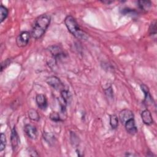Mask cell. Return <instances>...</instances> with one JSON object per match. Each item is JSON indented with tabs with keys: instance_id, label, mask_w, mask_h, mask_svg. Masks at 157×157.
<instances>
[{
	"instance_id": "d4e9b609",
	"label": "cell",
	"mask_w": 157,
	"mask_h": 157,
	"mask_svg": "<svg viewBox=\"0 0 157 157\" xmlns=\"http://www.w3.org/2000/svg\"><path fill=\"white\" fill-rule=\"evenodd\" d=\"M102 2H103V3H105V4H110V3H112V2H113V1H102Z\"/></svg>"
},
{
	"instance_id": "ac0fdd59",
	"label": "cell",
	"mask_w": 157,
	"mask_h": 157,
	"mask_svg": "<svg viewBox=\"0 0 157 157\" xmlns=\"http://www.w3.org/2000/svg\"><path fill=\"white\" fill-rule=\"evenodd\" d=\"M149 34L152 37V38H156V20H154L149 28Z\"/></svg>"
},
{
	"instance_id": "3957f363",
	"label": "cell",
	"mask_w": 157,
	"mask_h": 157,
	"mask_svg": "<svg viewBox=\"0 0 157 157\" xmlns=\"http://www.w3.org/2000/svg\"><path fill=\"white\" fill-rule=\"evenodd\" d=\"M31 34L28 31H22L16 39V44L18 47H25L28 44Z\"/></svg>"
},
{
	"instance_id": "4fadbf2b",
	"label": "cell",
	"mask_w": 157,
	"mask_h": 157,
	"mask_svg": "<svg viewBox=\"0 0 157 157\" xmlns=\"http://www.w3.org/2000/svg\"><path fill=\"white\" fill-rule=\"evenodd\" d=\"M61 98L67 105L71 102L72 96L68 90L63 89L61 91Z\"/></svg>"
},
{
	"instance_id": "9a60e30c",
	"label": "cell",
	"mask_w": 157,
	"mask_h": 157,
	"mask_svg": "<svg viewBox=\"0 0 157 157\" xmlns=\"http://www.w3.org/2000/svg\"><path fill=\"white\" fill-rule=\"evenodd\" d=\"M28 114L29 118L33 121H37L40 119V116H39L37 111L35 109H29L28 112Z\"/></svg>"
},
{
	"instance_id": "5bb4252c",
	"label": "cell",
	"mask_w": 157,
	"mask_h": 157,
	"mask_svg": "<svg viewBox=\"0 0 157 157\" xmlns=\"http://www.w3.org/2000/svg\"><path fill=\"white\" fill-rule=\"evenodd\" d=\"M139 7L143 11H148L151 7V2L149 1H139Z\"/></svg>"
},
{
	"instance_id": "ba28073f",
	"label": "cell",
	"mask_w": 157,
	"mask_h": 157,
	"mask_svg": "<svg viewBox=\"0 0 157 157\" xmlns=\"http://www.w3.org/2000/svg\"><path fill=\"white\" fill-rule=\"evenodd\" d=\"M10 142L12 145V148L13 151H15L17 148L19 144V138L18 136V133L16 129L15 126H14L11 130L10 134Z\"/></svg>"
},
{
	"instance_id": "277c9868",
	"label": "cell",
	"mask_w": 157,
	"mask_h": 157,
	"mask_svg": "<svg viewBox=\"0 0 157 157\" xmlns=\"http://www.w3.org/2000/svg\"><path fill=\"white\" fill-rule=\"evenodd\" d=\"M46 82L48 85L53 87L56 90H60L64 89V85L60 79L56 76H50L46 80Z\"/></svg>"
},
{
	"instance_id": "7402d4cb",
	"label": "cell",
	"mask_w": 157,
	"mask_h": 157,
	"mask_svg": "<svg viewBox=\"0 0 157 157\" xmlns=\"http://www.w3.org/2000/svg\"><path fill=\"white\" fill-rule=\"evenodd\" d=\"M105 94L107 95L108 97L109 98H112L113 96V90H112V86H110V87L107 88V89L105 90Z\"/></svg>"
},
{
	"instance_id": "44dd1931",
	"label": "cell",
	"mask_w": 157,
	"mask_h": 157,
	"mask_svg": "<svg viewBox=\"0 0 157 157\" xmlns=\"http://www.w3.org/2000/svg\"><path fill=\"white\" fill-rule=\"evenodd\" d=\"M50 118L55 122L61 121V118L60 117L59 114L56 112H53L50 114Z\"/></svg>"
},
{
	"instance_id": "d6986e66",
	"label": "cell",
	"mask_w": 157,
	"mask_h": 157,
	"mask_svg": "<svg viewBox=\"0 0 157 157\" xmlns=\"http://www.w3.org/2000/svg\"><path fill=\"white\" fill-rule=\"evenodd\" d=\"M0 151H2L6 145V137L4 133H1L0 135Z\"/></svg>"
},
{
	"instance_id": "5b68a950",
	"label": "cell",
	"mask_w": 157,
	"mask_h": 157,
	"mask_svg": "<svg viewBox=\"0 0 157 157\" xmlns=\"http://www.w3.org/2000/svg\"><path fill=\"white\" fill-rule=\"evenodd\" d=\"M133 118H134L133 112L129 109H123L121 110L119 113V119L121 124L123 125L128 120Z\"/></svg>"
},
{
	"instance_id": "52a82bcc",
	"label": "cell",
	"mask_w": 157,
	"mask_h": 157,
	"mask_svg": "<svg viewBox=\"0 0 157 157\" xmlns=\"http://www.w3.org/2000/svg\"><path fill=\"white\" fill-rule=\"evenodd\" d=\"M124 128L128 133H129L131 135H134L137 132V129L136 126V123H135L134 118L128 120L124 124Z\"/></svg>"
},
{
	"instance_id": "e0dca14e",
	"label": "cell",
	"mask_w": 157,
	"mask_h": 157,
	"mask_svg": "<svg viewBox=\"0 0 157 157\" xmlns=\"http://www.w3.org/2000/svg\"><path fill=\"white\" fill-rule=\"evenodd\" d=\"M110 124L112 129H117L118 126V118L115 114L110 116Z\"/></svg>"
},
{
	"instance_id": "cb8c5ba5",
	"label": "cell",
	"mask_w": 157,
	"mask_h": 157,
	"mask_svg": "<svg viewBox=\"0 0 157 157\" xmlns=\"http://www.w3.org/2000/svg\"><path fill=\"white\" fill-rule=\"evenodd\" d=\"M32 153H33V156H38L39 155L37 153V152L34 149H30L29 151V156H31Z\"/></svg>"
},
{
	"instance_id": "ffe728a7",
	"label": "cell",
	"mask_w": 157,
	"mask_h": 157,
	"mask_svg": "<svg viewBox=\"0 0 157 157\" xmlns=\"http://www.w3.org/2000/svg\"><path fill=\"white\" fill-rule=\"evenodd\" d=\"M43 136H44V139H45V140L48 144L53 143L55 141V136L51 133L45 132L43 134Z\"/></svg>"
},
{
	"instance_id": "7c38bea8",
	"label": "cell",
	"mask_w": 157,
	"mask_h": 157,
	"mask_svg": "<svg viewBox=\"0 0 157 157\" xmlns=\"http://www.w3.org/2000/svg\"><path fill=\"white\" fill-rule=\"evenodd\" d=\"M49 50L52 54V55L55 58H60L63 55L64 53L62 50V48L58 45H52L49 47Z\"/></svg>"
},
{
	"instance_id": "2e32d148",
	"label": "cell",
	"mask_w": 157,
	"mask_h": 157,
	"mask_svg": "<svg viewBox=\"0 0 157 157\" xmlns=\"http://www.w3.org/2000/svg\"><path fill=\"white\" fill-rule=\"evenodd\" d=\"M8 13V9L5 6L1 4L0 6V20L1 23L7 18Z\"/></svg>"
},
{
	"instance_id": "603a6c76",
	"label": "cell",
	"mask_w": 157,
	"mask_h": 157,
	"mask_svg": "<svg viewBox=\"0 0 157 157\" xmlns=\"http://www.w3.org/2000/svg\"><path fill=\"white\" fill-rule=\"evenodd\" d=\"M10 63V61L9 59H7L1 63V72H2V70H3L4 69H5Z\"/></svg>"
},
{
	"instance_id": "30bf717a",
	"label": "cell",
	"mask_w": 157,
	"mask_h": 157,
	"mask_svg": "<svg viewBox=\"0 0 157 157\" xmlns=\"http://www.w3.org/2000/svg\"><path fill=\"white\" fill-rule=\"evenodd\" d=\"M140 89L145 95V99L144 101V104H145L146 105H149L150 103H152L153 102V100L152 99L151 96L150 94L148 86L145 84H142L140 85Z\"/></svg>"
},
{
	"instance_id": "8992f818",
	"label": "cell",
	"mask_w": 157,
	"mask_h": 157,
	"mask_svg": "<svg viewBox=\"0 0 157 157\" xmlns=\"http://www.w3.org/2000/svg\"><path fill=\"white\" fill-rule=\"evenodd\" d=\"M24 132L26 135L31 139H36L37 136V131L35 126L27 124L24 126Z\"/></svg>"
},
{
	"instance_id": "7a4b0ae2",
	"label": "cell",
	"mask_w": 157,
	"mask_h": 157,
	"mask_svg": "<svg viewBox=\"0 0 157 157\" xmlns=\"http://www.w3.org/2000/svg\"><path fill=\"white\" fill-rule=\"evenodd\" d=\"M64 23L68 31L75 37L79 39H85L86 34L80 28L78 23L72 15H67L65 18Z\"/></svg>"
},
{
	"instance_id": "8fae6325",
	"label": "cell",
	"mask_w": 157,
	"mask_h": 157,
	"mask_svg": "<svg viewBox=\"0 0 157 157\" xmlns=\"http://www.w3.org/2000/svg\"><path fill=\"white\" fill-rule=\"evenodd\" d=\"M141 118L144 123L147 125H150L153 123L151 112L148 109H145L142 112Z\"/></svg>"
},
{
	"instance_id": "6da1fadb",
	"label": "cell",
	"mask_w": 157,
	"mask_h": 157,
	"mask_svg": "<svg viewBox=\"0 0 157 157\" xmlns=\"http://www.w3.org/2000/svg\"><path fill=\"white\" fill-rule=\"evenodd\" d=\"M50 23V17L47 14H42L38 17L32 27L31 35L36 39H40L45 33Z\"/></svg>"
},
{
	"instance_id": "9c48e42d",
	"label": "cell",
	"mask_w": 157,
	"mask_h": 157,
	"mask_svg": "<svg viewBox=\"0 0 157 157\" xmlns=\"http://www.w3.org/2000/svg\"><path fill=\"white\" fill-rule=\"evenodd\" d=\"M36 101L37 106L41 110H45L47 107V99L45 95L42 94H38L36 97Z\"/></svg>"
}]
</instances>
